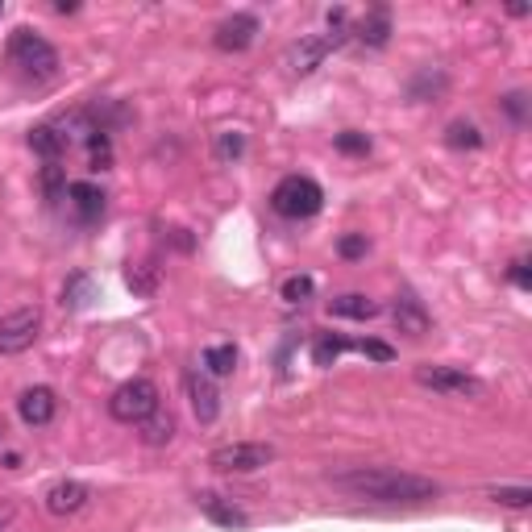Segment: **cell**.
<instances>
[{
    "mask_svg": "<svg viewBox=\"0 0 532 532\" xmlns=\"http://www.w3.org/2000/svg\"><path fill=\"white\" fill-rule=\"evenodd\" d=\"M337 491H346L354 500L370 503H428L441 495L433 478L412 474V470H395V466H349L329 474Z\"/></svg>",
    "mask_w": 532,
    "mask_h": 532,
    "instance_id": "cell-1",
    "label": "cell"
},
{
    "mask_svg": "<svg viewBox=\"0 0 532 532\" xmlns=\"http://www.w3.org/2000/svg\"><path fill=\"white\" fill-rule=\"evenodd\" d=\"M320 204H325V192H320V184L308 179V175H287V179H283V184L271 192V208L279 212V217H287V221L316 217Z\"/></svg>",
    "mask_w": 532,
    "mask_h": 532,
    "instance_id": "cell-2",
    "label": "cell"
},
{
    "mask_svg": "<svg viewBox=\"0 0 532 532\" xmlns=\"http://www.w3.org/2000/svg\"><path fill=\"white\" fill-rule=\"evenodd\" d=\"M416 383L428 387V392H437V395H449V400H482V392H487L482 379L470 374V370H462V366H433V362L416 366Z\"/></svg>",
    "mask_w": 532,
    "mask_h": 532,
    "instance_id": "cell-3",
    "label": "cell"
},
{
    "mask_svg": "<svg viewBox=\"0 0 532 532\" xmlns=\"http://www.w3.org/2000/svg\"><path fill=\"white\" fill-rule=\"evenodd\" d=\"M9 55H13V63L22 67L25 76H33V79H55V71H59V50L46 42V38H38L33 30H17V33H13Z\"/></svg>",
    "mask_w": 532,
    "mask_h": 532,
    "instance_id": "cell-4",
    "label": "cell"
},
{
    "mask_svg": "<svg viewBox=\"0 0 532 532\" xmlns=\"http://www.w3.org/2000/svg\"><path fill=\"white\" fill-rule=\"evenodd\" d=\"M150 412H158V387L150 379H130L121 383L109 400V416L121 424H141Z\"/></svg>",
    "mask_w": 532,
    "mask_h": 532,
    "instance_id": "cell-5",
    "label": "cell"
},
{
    "mask_svg": "<svg viewBox=\"0 0 532 532\" xmlns=\"http://www.w3.org/2000/svg\"><path fill=\"white\" fill-rule=\"evenodd\" d=\"M275 462V446L266 441H233V446H221L208 454V466L221 470V474H254V470L271 466Z\"/></svg>",
    "mask_w": 532,
    "mask_h": 532,
    "instance_id": "cell-6",
    "label": "cell"
},
{
    "mask_svg": "<svg viewBox=\"0 0 532 532\" xmlns=\"http://www.w3.org/2000/svg\"><path fill=\"white\" fill-rule=\"evenodd\" d=\"M38 329H42V312L38 308H17V312L0 316V358L25 354L38 341Z\"/></svg>",
    "mask_w": 532,
    "mask_h": 532,
    "instance_id": "cell-7",
    "label": "cell"
},
{
    "mask_svg": "<svg viewBox=\"0 0 532 532\" xmlns=\"http://www.w3.org/2000/svg\"><path fill=\"white\" fill-rule=\"evenodd\" d=\"M346 42V38H337V33H312V38H300V42L287 50V71L292 76H312L316 67L329 59V50Z\"/></svg>",
    "mask_w": 532,
    "mask_h": 532,
    "instance_id": "cell-8",
    "label": "cell"
},
{
    "mask_svg": "<svg viewBox=\"0 0 532 532\" xmlns=\"http://www.w3.org/2000/svg\"><path fill=\"white\" fill-rule=\"evenodd\" d=\"M254 33H258V17H254V13H233V17H225V22L217 25L212 46L225 50V55H238V50H246V46L254 42Z\"/></svg>",
    "mask_w": 532,
    "mask_h": 532,
    "instance_id": "cell-9",
    "label": "cell"
},
{
    "mask_svg": "<svg viewBox=\"0 0 532 532\" xmlns=\"http://www.w3.org/2000/svg\"><path fill=\"white\" fill-rule=\"evenodd\" d=\"M187 400H192V412H196L200 424H212L221 416V395L212 387V374H204V370L187 374Z\"/></svg>",
    "mask_w": 532,
    "mask_h": 532,
    "instance_id": "cell-10",
    "label": "cell"
},
{
    "mask_svg": "<svg viewBox=\"0 0 532 532\" xmlns=\"http://www.w3.org/2000/svg\"><path fill=\"white\" fill-rule=\"evenodd\" d=\"M42 500H46V511H50V516H76V511L87 508L92 491H87L84 482H76V478H59Z\"/></svg>",
    "mask_w": 532,
    "mask_h": 532,
    "instance_id": "cell-11",
    "label": "cell"
},
{
    "mask_svg": "<svg viewBox=\"0 0 532 532\" xmlns=\"http://www.w3.org/2000/svg\"><path fill=\"white\" fill-rule=\"evenodd\" d=\"M196 508L204 511L212 524H221V528H246V524H250V516H246V511H241L233 500L217 495V491H200V495H196Z\"/></svg>",
    "mask_w": 532,
    "mask_h": 532,
    "instance_id": "cell-12",
    "label": "cell"
},
{
    "mask_svg": "<svg viewBox=\"0 0 532 532\" xmlns=\"http://www.w3.org/2000/svg\"><path fill=\"white\" fill-rule=\"evenodd\" d=\"M55 392L50 387H30V392H22V400H17V412H22L25 424H33V428H42V424L55 420Z\"/></svg>",
    "mask_w": 532,
    "mask_h": 532,
    "instance_id": "cell-13",
    "label": "cell"
},
{
    "mask_svg": "<svg viewBox=\"0 0 532 532\" xmlns=\"http://www.w3.org/2000/svg\"><path fill=\"white\" fill-rule=\"evenodd\" d=\"M392 316H395V329H400V333H408V337H424V333H428V325H433L416 295H400V300H395V308H392Z\"/></svg>",
    "mask_w": 532,
    "mask_h": 532,
    "instance_id": "cell-14",
    "label": "cell"
},
{
    "mask_svg": "<svg viewBox=\"0 0 532 532\" xmlns=\"http://www.w3.org/2000/svg\"><path fill=\"white\" fill-rule=\"evenodd\" d=\"M175 428H179V424H175V416L158 408V412H150L146 420H141V441H146L150 449L171 446V441H175Z\"/></svg>",
    "mask_w": 532,
    "mask_h": 532,
    "instance_id": "cell-15",
    "label": "cell"
},
{
    "mask_svg": "<svg viewBox=\"0 0 532 532\" xmlns=\"http://www.w3.org/2000/svg\"><path fill=\"white\" fill-rule=\"evenodd\" d=\"M358 42H366V46H387V38H392V13L387 9H370L366 17L358 22Z\"/></svg>",
    "mask_w": 532,
    "mask_h": 532,
    "instance_id": "cell-16",
    "label": "cell"
},
{
    "mask_svg": "<svg viewBox=\"0 0 532 532\" xmlns=\"http://www.w3.org/2000/svg\"><path fill=\"white\" fill-rule=\"evenodd\" d=\"M329 312H333V316H349V320H370V316H379V304L366 300V295H358V292H349V295L329 300Z\"/></svg>",
    "mask_w": 532,
    "mask_h": 532,
    "instance_id": "cell-17",
    "label": "cell"
},
{
    "mask_svg": "<svg viewBox=\"0 0 532 532\" xmlns=\"http://www.w3.org/2000/svg\"><path fill=\"white\" fill-rule=\"evenodd\" d=\"M67 196H71V204H76V212L84 221H92V217L104 212V192H100L96 184H71L67 187Z\"/></svg>",
    "mask_w": 532,
    "mask_h": 532,
    "instance_id": "cell-18",
    "label": "cell"
},
{
    "mask_svg": "<svg viewBox=\"0 0 532 532\" xmlns=\"http://www.w3.org/2000/svg\"><path fill=\"white\" fill-rule=\"evenodd\" d=\"M30 146L42 154L46 163H59V154L67 150V141H63V133H59V125H33V130H30Z\"/></svg>",
    "mask_w": 532,
    "mask_h": 532,
    "instance_id": "cell-19",
    "label": "cell"
},
{
    "mask_svg": "<svg viewBox=\"0 0 532 532\" xmlns=\"http://www.w3.org/2000/svg\"><path fill=\"white\" fill-rule=\"evenodd\" d=\"M92 300H96V283L87 279V275H71V279L63 283V308H71V312H84Z\"/></svg>",
    "mask_w": 532,
    "mask_h": 532,
    "instance_id": "cell-20",
    "label": "cell"
},
{
    "mask_svg": "<svg viewBox=\"0 0 532 532\" xmlns=\"http://www.w3.org/2000/svg\"><path fill=\"white\" fill-rule=\"evenodd\" d=\"M233 370H238V346H208L204 349V374L225 379Z\"/></svg>",
    "mask_w": 532,
    "mask_h": 532,
    "instance_id": "cell-21",
    "label": "cell"
},
{
    "mask_svg": "<svg viewBox=\"0 0 532 532\" xmlns=\"http://www.w3.org/2000/svg\"><path fill=\"white\" fill-rule=\"evenodd\" d=\"M446 92V71H437V67H424L420 76L408 84V96L412 100H433Z\"/></svg>",
    "mask_w": 532,
    "mask_h": 532,
    "instance_id": "cell-22",
    "label": "cell"
},
{
    "mask_svg": "<svg viewBox=\"0 0 532 532\" xmlns=\"http://www.w3.org/2000/svg\"><path fill=\"white\" fill-rule=\"evenodd\" d=\"M446 146H454V150H478V146H482V133H478L474 121H449Z\"/></svg>",
    "mask_w": 532,
    "mask_h": 532,
    "instance_id": "cell-23",
    "label": "cell"
},
{
    "mask_svg": "<svg viewBox=\"0 0 532 532\" xmlns=\"http://www.w3.org/2000/svg\"><path fill=\"white\" fill-rule=\"evenodd\" d=\"M349 349V341L346 337H333V333H320L316 337V346H312V358H316V366H333L341 354Z\"/></svg>",
    "mask_w": 532,
    "mask_h": 532,
    "instance_id": "cell-24",
    "label": "cell"
},
{
    "mask_svg": "<svg viewBox=\"0 0 532 532\" xmlns=\"http://www.w3.org/2000/svg\"><path fill=\"white\" fill-rule=\"evenodd\" d=\"M241 154H246V138H241L238 130L217 133V158H221V163H238Z\"/></svg>",
    "mask_w": 532,
    "mask_h": 532,
    "instance_id": "cell-25",
    "label": "cell"
},
{
    "mask_svg": "<svg viewBox=\"0 0 532 532\" xmlns=\"http://www.w3.org/2000/svg\"><path fill=\"white\" fill-rule=\"evenodd\" d=\"M87 158H92V171H104L113 163V146H109V133L100 130L87 138Z\"/></svg>",
    "mask_w": 532,
    "mask_h": 532,
    "instance_id": "cell-26",
    "label": "cell"
},
{
    "mask_svg": "<svg viewBox=\"0 0 532 532\" xmlns=\"http://www.w3.org/2000/svg\"><path fill=\"white\" fill-rule=\"evenodd\" d=\"M491 500L503 503V508H528L532 491L528 487H491Z\"/></svg>",
    "mask_w": 532,
    "mask_h": 532,
    "instance_id": "cell-27",
    "label": "cell"
},
{
    "mask_svg": "<svg viewBox=\"0 0 532 532\" xmlns=\"http://www.w3.org/2000/svg\"><path fill=\"white\" fill-rule=\"evenodd\" d=\"M283 300H287V304H304V300H312V279H308V275H292V279L283 283Z\"/></svg>",
    "mask_w": 532,
    "mask_h": 532,
    "instance_id": "cell-28",
    "label": "cell"
},
{
    "mask_svg": "<svg viewBox=\"0 0 532 532\" xmlns=\"http://www.w3.org/2000/svg\"><path fill=\"white\" fill-rule=\"evenodd\" d=\"M333 146H337L341 154H370V138H366V133H358V130L337 133V138H333Z\"/></svg>",
    "mask_w": 532,
    "mask_h": 532,
    "instance_id": "cell-29",
    "label": "cell"
},
{
    "mask_svg": "<svg viewBox=\"0 0 532 532\" xmlns=\"http://www.w3.org/2000/svg\"><path fill=\"white\" fill-rule=\"evenodd\" d=\"M42 192L50 200H59L67 192V179H63V167H59V163H46L42 167Z\"/></svg>",
    "mask_w": 532,
    "mask_h": 532,
    "instance_id": "cell-30",
    "label": "cell"
},
{
    "mask_svg": "<svg viewBox=\"0 0 532 532\" xmlns=\"http://www.w3.org/2000/svg\"><path fill=\"white\" fill-rule=\"evenodd\" d=\"M125 283H130L138 295H150L158 279H154V266H130V271H125Z\"/></svg>",
    "mask_w": 532,
    "mask_h": 532,
    "instance_id": "cell-31",
    "label": "cell"
},
{
    "mask_svg": "<svg viewBox=\"0 0 532 532\" xmlns=\"http://www.w3.org/2000/svg\"><path fill=\"white\" fill-rule=\"evenodd\" d=\"M337 250H341V258H366L370 241H366V233H346V238L337 241Z\"/></svg>",
    "mask_w": 532,
    "mask_h": 532,
    "instance_id": "cell-32",
    "label": "cell"
},
{
    "mask_svg": "<svg viewBox=\"0 0 532 532\" xmlns=\"http://www.w3.org/2000/svg\"><path fill=\"white\" fill-rule=\"evenodd\" d=\"M503 109H508V117L516 121V125H524V113H528V96H524V92H511V96H503Z\"/></svg>",
    "mask_w": 532,
    "mask_h": 532,
    "instance_id": "cell-33",
    "label": "cell"
},
{
    "mask_svg": "<svg viewBox=\"0 0 532 532\" xmlns=\"http://www.w3.org/2000/svg\"><path fill=\"white\" fill-rule=\"evenodd\" d=\"M358 349L366 354V358H379V362H392L395 358V349L387 346V341H358Z\"/></svg>",
    "mask_w": 532,
    "mask_h": 532,
    "instance_id": "cell-34",
    "label": "cell"
},
{
    "mask_svg": "<svg viewBox=\"0 0 532 532\" xmlns=\"http://www.w3.org/2000/svg\"><path fill=\"white\" fill-rule=\"evenodd\" d=\"M511 283H516V287H524V292H528V287H532L528 258H516V262H511Z\"/></svg>",
    "mask_w": 532,
    "mask_h": 532,
    "instance_id": "cell-35",
    "label": "cell"
},
{
    "mask_svg": "<svg viewBox=\"0 0 532 532\" xmlns=\"http://www.w3.org/2000/svg\"><path fill=\"white\" fill-rule=\"evenodd\" d=\"M13 524V503H0V532Z\"/></svg>",
    "mask_w": 532,
    "mask_h": 532,
    "instance_id": "cell-36",
    "label": "cell"
},
{
    "mask_svg": "<svg viewBox=\"0 0 532 532\" xmlns=\"http://www.w3.org/2000/svg\"><path fill=\"white\" fill-rule=\"evenodd\" d=\"M0 437H5V424H0Z\"/></svg>",
    "mask_w": 532,
    "mask_h": 532,
    "instance_id": "cell-37",
    "label": "cell"
},
{
    "mask_svg": "<svg viewBox=\"0 0 532 532\" xmlns=\"http://www.w3.org/2000/svg\"><path fill=\"white\" fill-rule=\"evenodd\" d=\"M0 13H5V5H0Z\"/></svg>",
    "mask_w": 532,
    "mask_h": 532,
    "instance_id": "cell-38",
    "label": "cell"
}]
</instances>
